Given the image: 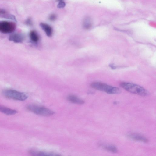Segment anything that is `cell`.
<instances>
[{"label": "cell", "instance_id": "obj_18", "mask_svg": "<svg viewBox=\"0 0 156 156\" xmlns=\"http://www.w3.org/2000/svg\"><path fill=\"white\" fill-rule=\"evenodd\" d=\"M25 23L27 25H31L32 24V22L31 19L30 18L27 19L25 22Z\"/></svg>", "mask_w": 156, "mask_h": 156}, {"label": "cell", "instance_id": "obj_3", "mask_svg": "<svg viewBox=\"0 0 156 156\" xmlns=\"http://www.w3.org/2000/svg\"><path fill=\"white\" fill-rule=\"evenodd\" d=\"M2 94L7 98L18 101H23L28 98V96L25 93L12 89L4 90Z\"/></svg>", "mask_w": 156, "mask_h": 156}, {"label": "cell", "instance_id": "obj_12", "mask_svg": "<svg viewBox=\"0 0 156 156\" xmlns=\"http://www.w3.org/2000/svg\"><path fill=\"white\" fill-rule=\"evenodd\" d=\"M0 16L7 19L16 20L13 16L10 14L5 10L3 9H0Z\"/></svg>", "mask_w": 156, "mask_h": 156}, {"label": "cell", "instance_id": "obj_5", "mask_svg": "<svg viewBox=\"0 0 156 156\" xmlns=\"http://www.w3.org/2000/svg\"><path fill=\"white\" fill-rule=\"evenodd\" d=\"M16 27V24L7 21H0V32L4 34L12 33Z\"/></svg>", "mask_w": 156, "mask_h": 156}, {"label": "cell", "instance_id": "obj_6", "mask_svg": "<svg viewBox=\"0 0 156 156\" xmlns=\"http://www.w3.org/2000/svg\"><path fill=\"white\" fill-rule=\"evenodd\" d=\"M29 154L30 156H61L59 154L52 152L35 150H30L29 151Z\"/></svg>", "mask_w": 156, "mask_h": 156}, {"label": "cell", "instance_id": "obj_13", "mask_svg": "<svg viewBox=\"0 0 156 156\" xmlns=\"http://www.w3.org/2000/svg\"><path fill=\"white\" fill-rule=\"evenodd\" d=\"M100 146L104 149L112 152L116 153L118 151L117 147L112 145L101 144Z\"/></svg>", "mask_w": 156, "mask_h": 156}, {"label": "cell", "instance_id": "obj_2", "mask_svg": "<svg viewBox=\"0 0 156 156\" xmlns=\"http://www.w3.org/2000/svg\"><path fill=\"white\" fill-rule=\"evenodd\" d=\"M90 86L94 89L105 92L108 94H117L120 93L121 91L118 87L100 82H93L91 83Z\"/></svg>", "mask_w": 156, "mask_h": 156}, {"label": "cell", "instance_id": "obj_8", "mask_svg": "<svg viewBox=\"0 0 156 156\" xmlns=\"http://www.w3.org/2000/svg\"><path fill=\"white\" fill-rule=\"evenodd\" d=\"M128 136L129 138L136 141H140L144 143H147L148 142V139L147 138L140 134L131 133L129 134L128 135Z\"/></svg>", "mask_w": 156, "mask_h": 156}, {"label": "cell", "instance_id": "obj_17", "mask_svg": "<svg viewBox=\"0 0 156 156\" xmlns=\"http://www.w3.org/2000/svg\"><path fill=\"white\" fill-rule=\"evenodd\" d=\"M56 18V16L55 14L51 15L49 17L50 20L53 21L55 20Z\"/></svg>", "mask_w": 156, "mask_h": 156}, {"label": "cell", "instance_id": "obj_1", "mask_svg": "<svg viewBox=\"0 0 156 156\" xmlns=\"http://www.w3.org/2000/svg\"><path fill=\"white\" fill-rule=\"evenodd\" d=\"M121 87L127 91L142 96H147L149 92L142 87L133 83L123 82L120 84Z\"/></svg>", "mask_w": 156, "mask_h": 156}, {"label": "cell", "instance_id": "obj_11", "mask_svg": "<svg viewBox=\"0 0 156 156\" xmlns=\"http://www.w3.org/2000/svg\"><path fill=\"white\" fill-rule=\"evenodd\" d=\"M40 25L42 29L45 31L48 36L50 37L52 35V28L50 26L43 23H41Z\"/></svg>", "mask_w": 156, "mask_h": 156}, {"label": "cell", "instance_id": "obj_7", "mask_svg": "<svg viewBox=\"0 0 156 156\" xmlns=\"http://www.w3.org/2000/svg\"><path fill=\"white\" fill-rule=\"evenodd\" d=\"M24 39L23 35L20 33H12L9 37V39L16 43L22 42Z\"/></svg>", "mask_w": 156, "mask_h": 156}, {"label": "cell", "instance_id": "obj_4", "mask_svg": "<svg viewBox=\"0 0 156 156\" xmlns=\"http://www.w3.org/2000/svg\"><path fill=\"white\" fill-rule=\"evenodd\" d=\"M27 108L29 111L36 114L44 116H50L54 114L53 111L48 108L33 104L28 105Z\"/></svg>", "mask_w": 156, "mask_h": 156}, {"label": "cell", "instance_id": "obj_10", "mask_svg": "<svg viewBox=\"0 0 156 156\" xmlns=\"http://www.w3.org/2000/svg\"><path fill=\"white\" fill-rule=\"evenodd\" d=\"M67 99L69 101L73 103L82 104L84 103L83 100L73 95H70L68 96Z\"/></svg>", "mask_w": 156, "mask_h": 156}, {"label": "cell", "instance_id": "obj_14", "mask_svg": "<svg viewBox=\"0 0 156 156\" xmlns=\"http://www.w3.org/2000/svg\"><path fill=\"white\" fill-rule=\"evenodd\" d=\"M29 36L31 40L34 42H37L39 40V37L34 31L32 30L30 32Z\"/></svg>", "mask_w": 156, "mask_h": 156}, {"label": "cell", "instance_id": "obj_15", "mask_svg": "<svg viewBox=\"0 0 156 156\" xmlns=\"http://www.w3.org/2000/svg\"><path fill=\"white\" fill-rule=\"evenodd\" d=\"M84 27L87 29L90 28L92 26V22L90 19L88 17L85 18L83 23Z\"/></svg>", "mask_w": 156, "mask_h": 156}, {"label": "cell", "instance_id": "obj_9", "mask_svg": "<svg viewBox=\"0 0 156 156\" xmlns=\"http://www.w3.org/2000/svg\"><path fill=\"white\" fill-rule=\"evenodd\" d=\"M0 112L8 115H13L17 113V112L3 106L0 105Z\"/></svg>", "mask_w": 156, "mask_h": 156}, {"label": "cell", "instance_id": "obj_16", "mask_svg": "<svg viewBox=\"0 0 156 156\" xmlns=\"http://www.w3.org/2000/svg\"><path fill=\"white\" fill-rule=\"evenodd\" d=\"M65 5V2L63 1H60L58 5V7L59 8H62L64 7Z\"/></svg>", "mask_w": 156, "mask_h": 156}]
</instances>
